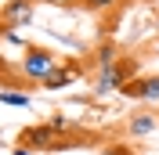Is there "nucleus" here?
I'll return each instance as SVG.
<instances>
[{
  "label": "nucleus",
  "instance_id": "obj_9",
  "mask_svg": "<svg viewBox=\"0 0 159 155\" xmlns=\"http://www.w3.org/2000/svg\"><path fill=\"white\" fill-rule=\"evenodd\" d=\"M0 101H4V105H18V108L29 105V97H25V94H15V90H4V94H0Z\"/></svg>",
  "mask_w": 159,
  "mask_h": 155
},
{
  "label": "nucleus",
  "instance_id": "obj_1",
  "mask_svg": "<svg viewBox=\"0 0 159 155\" xmlns=\"http://www.w3.org/2000/svg\"><path fill=\"white\" fill-rule=\"evenodd\" d=\"M58 65H61V58L51 47H40V43H29L25 54H22V61H18V69H22V76H25L29 87H43V83L54 76Z\"/></svg>",
  "mask_w": 159,
  "mask_h": 155
},
{
  "label": "nucleus",
  "instance_id": "obj_7",
  "mask_svg": "<svg viewBox=\"0 0 159 155\" xmlns=\"http://www.w3.org/2000/svg\"><path fill=\"white\" fill-rule=\"evenodd\" d=\"M156 126H159V116H156V112H138V116L127 123V134L130 137H145V134H152Z\"/></svg>",
  "mask_w": 159,
  "mask_h": 155
},
{
  "label": "nucleus",
  "instance_id": "obj_5",
  "mask_svg": "<svg viewBox=\"0 0 159 155\" xmlns=\"http://www.w3.org/2000/svg\"><path fill=\"white\" fill-rule=\"evenodd\" d=\"M80 76H83V65H80V61H61V65L54 69V76L43 83V90H61V87H69V83H76Z\"/></svg>",
  "mask_w": 159,
  "mask_h": 155
},
{
  "label": "nucleus",
  "instance_id": "obj_8",
  "mask_svg": "<svg viewBox=\"0 0 159 155\" xmlns=\"http://www.w3.org/2000/svg\"><path fill=\"white\" fill-rule=\"evenodd\" d=\"M72 7H80V11H112L116 4H123V0H69Z\"/></svg>",
  "mask_w": 159,
  "mask_h": 155
},
{
  "label": "nucleus",
  "instance_id": "obj_2",
  "mask_svg": "<svg viewBox=\"0 0 159 155\" xmlns=\"http://www.w3.org/2000/svg\"><path fill=\"white\" fill-rule=\"evenodd\" d=\"M134 72H138V58H130V54H119V58L98 65V72H94V94L123 90L130 79H134Z\"/></svg>",
  "mask_w": 159,
  "mask_h": 155
},
{
  "label": "nucleus",
  "instance_id": "obj_3",
  "mask_svg": "<svg viewBox=\"0 0 159 155\" xmlns=\"http://www.w3.org/2000/svg\"><path fill=\"white\" fill-rule=\"evenodd\" d=\"M18 144H22V148H29V152H43V148H58V144H61V137H58V130H54L51 123H40V126L22 130Z\"/></svg>",
  "mask_w": 159,
  "mask_h": 155
},
{
  "label": "nucleus",
  "instance_id": "obj_4",
  "mask_svg": "<svg viewBox=\"0 0 159 155\" xmlns=\"http://www.w3.org/2000/svg\"><path fill=\"white\" fill-rule=\"evenodd\" d=\"M33 11H36V0H7V4L0 7V25L18 29V25H25V22L33 18Z\"/></svg>",
  "mask_w": 159,
  "mask_h": 155
},
{
  "label": "nucleus",
  "instance_id": "obj_6",
  "mask_svg": "<svg viewBox=\"0 0 159 155\" xmlns=\"http://www.w3.org/2000/svg\"><path fill=\"white\" fill-rule=\"evenodd\" d=\"M123 94L127 97H156L159 101V76H134L123 87Z\"/></svg>",
  "mask_w": 159,
  "mask_h": 155
}]
</instances>
